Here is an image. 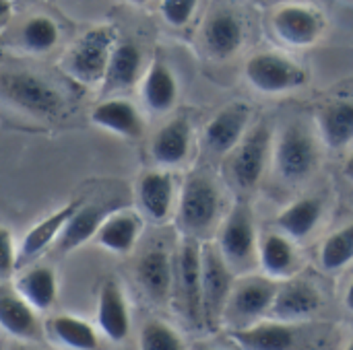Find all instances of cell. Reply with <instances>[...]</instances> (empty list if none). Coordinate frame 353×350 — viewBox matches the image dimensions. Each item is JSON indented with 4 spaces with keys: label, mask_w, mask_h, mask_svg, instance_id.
I'll list each match as a JSON object with an SVG mask.
<instances>
[{
    "label": "cell",
    "mask_w": 353,
    "mask_h": 350,
    "mask_svg": "<svg viewBox=\"0 0 353 350\" xmlns=\"http://www.w3.org/2000/svg\"><path fill=\"white\" fill-rule=\"evenodd\" d=\"M114 45H116L114 27L110 25L91 27L72 43L66 58L62 60V66L77 83L83 85L103 83Z\"/></svg>",
    "instance_id": "6da1fadb"
},
{
    "label": "cell",
    "mask_w": 353,
    "mask_h": 350,
    "mask_svg": "<svg viewBox=\"0 0 353 350\" xmlns=\"http://www.w3.org/2000/svg\"><path fill=\"white\" fill-rule=\"evenodd\" d=\"M219 215V190L205 173H192L180 194L178 221L188 235H201L213 227Z\"/></svg>",
    "instance_id": "7a4b0ae2"
},
{
    "label": "cell",
    "mask_w": 353,
    "mask_h": 350,
    "mask_svg": "<svg viewBox=\"0 0 353 350\" xmlns=\"http://www.w3.org/2000/svg\"><path fill=\"white\" fill-rule=\"evenodd\" d=\"M244 74L256 91L269 95L288 93L308 83V72L298 62L273 52H261L248 58Z\"/></svg>",
    "instance_id": "3957f363"
},
{
    "label": "cell",
    "mask_w": 353,
    "mask_h": 350,
    "mask_svg": "<svg viewBox=\"0 0 353 350\" xmlns=\"http://www.w3.org/2000/svg\"><path fill=\"white\" fill-rule=\"evenodd\" d=\"M203 260V322L217 330L223 320L225 303L234 289L232 268L213 245H205L201 250Z\"/></svg>",
    "instance_id": "277c9868"
},
{
    "label": "cell",
    "mask_w": 353,
    "mask_h": 350,
    "mask_svg": "<svg viewBox=\"0 0 353 350\" xmlns=\"http://www.w3.org/2000/svg\"><path fill=\"white\" fill-rule=\"evenodd\" d=\"M275 165L285 182L306 179L319 165V146L304 126H290L275 146Z\"/></svg>",
    "instance_id": "5b68a950"
},
{
    "label": "cell",
    "mask_w": 353,
    "mask_h": 350,
    "mask_svg": "<svg viewBox=\"0 0 353 350\" xmlns=\"http://www.w3.org/2000/svg\"><path fill=\"white\" fill-rule=\"evenodd\" d=\"M256 233L252 212L246 204H236L219 233V252L232 270H244L256 256Z\"/></svg>",
    "instance_id": "8992f818"
},
{
    "label": "cell",
    "mask_w": 353,
    "mask_h": 350,
    "mask_svg": "<svg viewBox=\"0 0 353 350\" xmlns=\"http://www.w3.org/2000/svg\"><path fill=\"white\" fill-rule=\"evenodd\" d=\"M2 91L12 103L35 116H56L64 105V99L54 85L29 72L4 76Z\"/></svg>",
    "instance_id": "52a82bcc"
},
{
    "label": "cell",
    "mask_w": 353,
    "mask_h": 350,
    "mask_svg": "<svg viewBox=\"0 0 353 350\" xmlns=\"http://www.w3.org/2000/svg\"><path fill=\"white\" fill-rule=\"evenodd\" d=\"M178 291L184 305V314L196 326L203 322V260L196 239L190 235L184 239L178 254Z\"/></svg>",
    "instance_id": "ba28073f"
},
{
    "label": "cell",
    "mask_w": 353,
    "mask_h": 350,
    "mask_svg": "<svg viewBox=\"0 0 353 350\" xmlns=\"http://www.w3.org/2000/svg\"><path fill=\"white\" fill-rule=\"evenodd\" d=\"M277 289L279 287L271 278H261V276L238 283L230 293L223 318L230 322H240V324L261 318L263 314L271 311Z\"/></svg>",
    "instance_id": "9c48e42d"
},
{
    "label": "cell",
    "mask_w": 353,
    "mask_h": 350,
    "mask_svg": "<svg viewBox=\"0 0 353 350\" xmlns=\"http://www.w3.org/2000/svg\"><path fill=\"white\" fill-rule=\"evenodd\" d=\"M269 146L271 132L265 124H261L248 134H244L240 144L234 149L236 155L232 161V175L240 188L250 190L261 182L269 159Z\"/></svg>",
    "instance_id": "30bf717a"
},
{
    "label": "cell",
    "mask_w": 353,
    "mask_h": 350,
    "mask_svg": "<svg viewBox=\"0 0 353 350\" xmlns=\"http://www.w3.org/2000/svg\"><path fill=\"white\" fill-rule=\"evenodd\" d=\"M273 31L275 35L296 47H308L319 41L325 29L323 14L314 8L302 4H288L281 6L273 14Z\"/></svg>",
    "instance_id": "8fae6325"
},
{
    "label": "cell",
    "mask_w": 353,
    "mask_h": 350,
    "mask_svg": "<svg viewBox=\"0 0 353 350\" xmlns=\"http://www.w3.org/2000/svg\"><path fill=\"white\" fill-rule=\"evenodd\" d=\"M250 122V107L246 103H230L219 109L205 128V144L215 155L234 151L246 134Z\"/></svg>",
    "instance_id": "7c38bea8"
},
{
    "label": "cell",
    "mask_w": 353,
    "mask_h": 350,
    "mask_svg": "<svg viewBox=\"0 0 353 350\" xmlns=\"http://www.w3.org/2000/svg\"><path fill=\"white\" fill-rule=\"evenodd\" d=\"M97 326L112 342L126 340L130 332V314L124 293L116 281H105L97 299Z\"/></svg>",
    "instance_id": "4fadbf2b"
},
{
    "label": "cell",
    "mask_w": 353,
    "mask_h": 350,
    "mask_svg": "<svg viewBox=\"0 0 353 350\" xmlns=\"http://www.w3.org/2000/svg\"><path fill=\"white\" fill-rule=\"evenodd\" d=\"M0 328L19 340H37L41 334L37 309H33L17 289L0 287Z\"/></svg>",
    "instance_id": "5bb4252c"
},
{
    "label": "cell",
    "mask_w": 353,
    "mask_h": 350,
    "mask_svg": "<svg viewBox=\"0 0 353 350\" xmlns=\"http://www.w3.org/2000/svg\"><path fill=\"white\" fill-rule=\"evenodd\" d=\"M321 307V293L314 285L306 281H292L277 289L271 311L283 322L306 320L314 316Z\"/></svg>",
    "instance_id": "9a60e30c"
},
{
    "label": "cell",
    "mask_w": 353,
    "mask_h": 350,
    "mask_svg": "<svg viewBox=\"0 0 353 350\" xmlns=\"http://www.w3.org/2000/svg\"><path fill=\"white\" fill-rule=\"evenodd\" d=\"M112 210L99 204H79L74 208V212L68 217V221L64 223L58 239H56V250L60 254H68L81 245H85L89 239L95 237L99 225L103 223V219L110 215Z\"/></svg>",
    "instance_id": "2e32d148"
},
{
    "label": "cell",
    "mask_w": 353,
    "mask_h": 350,
    "mask_svg": "<svg viewBox=\"0 0 353 350\" xmlns=\"http://www.w3.org/2000/svg\"><path fill=\"white\" fill-rule=\"evenodd\" d=\"M81 202H68L62 208L54 210L52 215H48L46 219H41L37 225H33L27 235L23 237L21 245H19V256H17V268L31 262L33 258L41 256L52 243H56L64 223L68 221V217L74 212V208Z\"/></svg>",
    "instance_id": "e0dca14e"
},
{
    "label": "cell",
    "mask_w": 353,
    "mask_h": 350,
    "mask_svg": "<svg viewBox=\"0 0 353 350\" xmlns=\"http://www.w3.org/2000/svg\"><path fill=\"white\" fill-rule=\"evenodd\" d=\"M91 122L124 138H141L145 124L139 109L126 99H105L91 111Z\"/></svg>",
    "instance_id": "ac0fdd59"
},
{
    "label": "cell",
    "mask_w": 353,
    "mask_h": 350,
    "mask_svg": "<svg viewBox=\"0 0 353 350\" xmlns=\"http://www.w3.org/2000/svg\"><path fill=\"white\" fill-rule=\"evenodd\" d=\"M143 229V221L132 210L110 212L95 233V241L112 254H128Z\"/></svg>",
    "instance_id": "d6986e66"
},
{
    "label": "cell",
    "mask_w": 353,
    "mask_h": 350,
    "mask_svg": "<svg viewBox=\"0 0 353 350\" xmlns=\"http://www.w3.org/2000/svg\"><path fill=\"white\" fill-rule=\"evenodd\" d=\"M141 210L155 223L170 217L174 202V179L165 171H147L137 186Z\"/></svg>",
    "instance_id": "ffe728a7"
},
{
    "label": "cell",
    "mask_w": 353,
    "mask_h": 350,
    "mask_svg": "<svg viewBox=\"0 0 353 350\" xmlns=\"http://www.w3.org/2000/svg\"><path fill=\"white\" fill-rule=\"evenodd\" d=\"M203 39L213 56L228 58L240 50L244 41V29L240 19L232 10H217L207 19Z\"/></svg>",
    "instance_id": "44dd1931"
},
{
    "label": "cell",
    "mask_w": 353,
    "mask_h": 350,
    "mask_svg": "<svg viewBox=\"0 0 353 350\" xmlns=\"http://www.w3.org/2000/svg\"><path fill=\"white\" fill-rule=\"evenodd\" d=\"M190 151V124L184 118H176L161 126L151 142V157L163 167L180 165Z\"/></svg>",
    "instance_id": "7402d4cb"
},
{
    "label": "cell",
    "mask_w": 353,
    "mask_h": 350,
    "mask_svg": "<svg viewBox=\"0 0 353 350\" xmlns=\"http://www.w3.org/2000/svg\"><path fill=\"white\" fill-rule=\"evenodd\" d=\"M143 101L153 113H165L176 105L178 80L163 60H153L143 78Z\"/></svg>",
    "instance_id": "603a6c76"
},
{
    "label": "cell",
    "mask_w": 353,
    "mask_h": 350,
    "mask_svg": "<svg viewBox=\"0 0 353 350\" xmlns=\"http://www.w3.org/2000/svg\"><path fill=\"white\" fill-rule=\"evenodd\" d=\"M137 281L149 299L163 303L170 297L172 281H174L170 256L161 250L147 252L137 264Z\"/></svg>",
    "instance_id": "cb8c5ba5"
},
{
    "label": "cell",
    "mask_w": 353,
    "mask_h": 350,
    "mask_svg": "<svg viewBox=\"0 0 353 350\" xmlns=\"http://www.w3.org/2000/svg\"><path fill=\"white\" fill-rule=\"evenodd\" d=\"M230 338L246 350H285L294 347V330L285 324L265 322L242 326L230 334Z\"/></svg>",
    "instance_id": "d4e9b609"
},
{
    "label": "cell",
    "mask_w": 353,
    "mask_h": 350,
    "mask_svg": "<svg viewBox=\"0 0 353 350\" xmlns=\"http://www.w3.org/2000/svg\"><path fill=\"white\" fill-rule=\"evenodd\" d=\"M17 293L37 311H48L58 299L56 272L50 266H33L14 283Z\"/></svg>",
    "instance_id": "484cf974"
},
{
    "label": "cell",
    "mask_w": 353,
    "mask_h": 350,
    "mask_svg": "<svg viewBox=\"0 0 353 350\" xmlns=\"http://www.w3.org/2000/svg\"><path fill=\"white\" fill-rule=\"evenodd\" d=\"M143 66V52L132 41H120L114 45L110 64L105 70V87L108 89H128L139 80Z\"/></svg>",
    "instance_id": "4316f807"
},
{
    "label": "cell",
    "mask_w": 353,
    "mask_h": 350,
    "mask_svg": "<svg viewBox=\"0 0 353 350\" xmlns=\"http://www.w3.org/2000/svg\"><path fill=\"white\" fill-rule=\"evenodd\" d=\"M323 140L331 149H343L353 140V101H335L319 113Z\"/></svg>",
    "instance_id": "83f0119b"
},
{
    "label": "cell",
    "mask_w": 353,
    "mask_h": 350,
    "mask_svg": "<svg viewBox=\"0 0 353 350\" xmlns=\"http://www.w3.org/2000/svg\"><path fill=\"white\" fill-rule=\"evenodd\" d=\"M321 217H323V204L316 198H302L292 202L279 212L277 225L285 235L304 239L314 231Z\"/></svg>",
    "instance_id": "f1b7e54d"
},
{
    "label": "cell",
    "mask_w": 353,
    "mask_h": 350,
    "mask_svg": "<svg viewBox=\"0 0 353 350\" xmlns=\"http://www.w3.org/2000/svg\"><path fill=\"white\" fill-rule=\"evenodd\" d=\"M259 260H261V266L267 272V276L283 278L292 272V268L296 264L294 245L285 235L269 233L259 245Z\"/></svg>",
    "instance_id": "f546056e"
},
{
    "label": "cell",
    "mask_w": 353,
    "mask_h": 350,
    "mask_svg": "<svg viewBox=\"0 0 353 350\" xmlns=\"http://www.w3.org/2000/svg\"><path fill=\"white\" fill-rule=\"evenodd\" d=\"M52 330L56 334V338L74 350H93L99 347V338L95 328L74 316H56L52 320Z\"/></svg>",
    "instance_id": "4dcf8cb0"
},
{
    "label": "cell",
    "mask_w": 353,
    "mask_h": 350,
    "mask_svg": "<svg viewBox=\"0 0 353 350\" xmlns=\"http://www.w3.org/2000/svg\"><path fill=\"white\" fill-rule=\"evenodd\" d=\"M60 39V29L56 21L48 14H33L25 21L21 29V43L33 54H46L56 47Z\"/></svg>",
    "instance_id": "1f68e13d"
},
{
    "label": "cell",
    "mask_w": 353,
    "mask_h": 350,
    "mask_svg": "<svg viewBox=\"0 0 353 350\" xmlns=\"http://www.w3.org/2000/svg\"><path fill=\"white\" fill-rule=\"evenodd\" d=\"M321 266L329 272L345 268L353 260V221L350 225L341 227L333 235L327 237V241L321 248L319 254Z\"/></svg>",
    "instance_id": "d6a6232c"
},
{
    "label": "cell",
    "mask_w": 353,
    "mask_h": 350,
    "mask_svg": "<svg viewBox=\"0 0 353 350\" xmlns=\"http://www.w3.org/2000/svg\"><path fill=\"white\" fill-rule=\"evenodd\" d=\"M139 344L143 350H180L184 347L176 330H172L168 324L157 322V320L147 322L143 326Z\"/></svg>",
    "instance_id": "836d02e7"
},
{
    "label": "cell",
    "mask_w": 353,
    "mask_h": 350,
    "mask_svg": "<svg viewBox=\"0 0 353 350\" xmlns=\"http://www.w3.org/2000/svg\"><path fill=\"white\" fill-rule=\"evenodd\" d=\"M196 6H199V0H161L159 10L168 25L184 27L192 19Z\"/></svg>",
    "instance_id": "e575fe53"
},
{
    "label": "cell",
    "mask_w": 353,
    "mask_h": 350,
    "mask_svg": "<svg viewBox=\"0 0 353 350\" xmlns=\"http://www.w3.org/2000/svg\"><path fill=\"white\" fill-rule=\"evenodd\" d=\"M17 256L19 250L14 248L12 233L4 225H0V281L8 278L17 270Z\"/></svg>",
    "instance_id": "d590c367"
},
{
    "label": "cell",
    "mask_w": 353,
    "mask_h": 350,
    "mask_svg": "<svg viewBox=\"0 0 353 350\" xmlns=\"http://www.w3.org/2000/svg\"><path fill=\"white\" fill-rule=\"evenodd\" d=\"M10 17H12V0H0V29L6 27Z\"/></svg>",
    "instance_id": "8d00e7d4"
},
{
    "label": "cell",
    "mask_w": 353,
    "mask_h": 350,
    "mask_svg": "<svg viewBox=\"0 0 353 350\" xmlns=\"http://www.w3.org/2000/svg\"><path fill=\"white\" fill-rule=\"evenodd\" d=\"M343 173H345L347 179H352L353 182V153L350 155V159H347V163H345V167H343Z\"/></svg>",
    "instance_id": "74e56055"
},
{
    "label": "cell",
    "mask_w": 353,
    "mask_h": 350,
    "mask_svg": "<svg viewBox=\"0 0 353 350\" xmlns=\"http://www.w3.org/2000/svg\"><path fill=\"white\" fill-rule=\"evenodd\" d=\"M345 305H347V309L353 314V281L352 285L347 287V293H345Z\"/></svg>",
    "instance_id": "f35d334b"
},
{
    "label": "cell",
    "mask_w": 353,
    "mask_h": 350,
    "mask_svg": "<svg viewBox=\"0 0 353 350\" xmlns=\"http://www.w3.org/2000/svg\"><path fill=\"white\" fill-rule=\"evenodd\" d=\"M128 2H132V4H147L149 0H128Z\"/></svg>",
    "instance_id": "ab89813d"
},
{
    "label": "cell",
    "mask_w": 353,
    "mask_h": 350,
    "mask_svg": "<svg viewBox=\"0 0 353 350\" xmlns=\"http://www.w3.org/2000/svg\"><path fill=\"white\" fill-rule=\"evenodd\" d=\"M350 350H353V340H352V342H350Z\"/></svg>",
    "instance_id": "60d3db41"
}]
</instances>
